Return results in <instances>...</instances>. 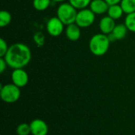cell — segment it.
Wrapping results in <instances>:
<instances>
[{
  "label": "cell",
  "mask_w": 135,
  "mask_h": 135,
  "mask_svg": "<svg viewBox=\"0 0 135 135\" xmlns=\"http://www.w3.org/2000/svg\"><path fill=\"white\" fill-rule=\"evenodd\" d=\"M16 133L17 135H29L31 134L30 125L25 123H22L17 127Z\"/></svg>",
  "instance_id": "obj_19"
},
{
  "label": "cell",
  "mask_w": 135,
  "mask_h": 135,
  "mask_svg": "<svg viewBox=\"0 0 135 135\" xmlns=\"http://www.w3.org/2000/svg\"><path fill=\"white\" fill-rule=\"evenodd\" d=\"M110 43L108 35L104 33L96 34L89 41V50L94 55L102 56L108 52Z\"/></svg>",
  "instance_id": "obj_2"
},
{
  "label": "cell",
  "mask_w": 135,
  "mask_h": 135,
  "mask_svg": "<svg viewBox=\"0 0 135 135\" xmlns=\"http://www.w3.org/2000/svg\"><path fill=\"white\" fill-rule=\"evenodd\" d=\"M66 38L70 41L78 40L81 37L80 27L76 23H73L67 25L66 28Z\"/></svg>",
  "instance_id": "obj_11"
},
{
  "label": "cell",
  "mask_w": 135,
  "mask_h": 135,
  "mask_svg": "<svg viewBox=\"0 0 135 135\" xmlns=\"http://www.w3.org/2000/svg\"><path fill=\"white\" fill-rule=\"evenodd\" d=\"M124 24L126 25L129 31L135 32V12L127 15Z\"/></svg>",
  "instance_id": "obj_17"
},
{
  "label": "cell",
  "mask_w": 135,
  "mask_h": 135,
  "mask_svg": "<svg viewBox=\"0 0 135 135\" xmlns=\"http://www.w3.org/2000/svg\"><path fill=\"white\" fill-rule=\"evenodd\" d=\"M115 20L110 17L109 16L104 17L100 21V29L102 33L105 35H108L112 32L114 28L115 27Z\"/></svg>",
  "instance_id": "obj_9"
},
{
  "label": "cell",
  "mask_w": 135,
  "mask_h": 135,
  "mask_svg": "<svg viewBox=\"0 0 135 135\" xmlns=\"http://www.w3.org/2000/svg\"><path fill=\"white\" fill-rule=\"evenodd\" d=\"M90 9L95 14H103L108 12L109 5L105 0H92L90 3Z\"/></svg>",
  "instance_id": "obj_10"
},
{
  "label": "cell",
  "mask_w": 135,
  "mask_h": 135,
  "mask_svg": "<svg viewBox=\"0 0 135 135\" xmlns=\"http://www.w3.org/2000/svg\"><path fill=\"white\" fill-rule=\"evenodd\" d=\"M121 1H122V0H105V2H106L109 6L119 4V2H121Z\"/></svg>",
  "instance_id": "obj_23"
},
{
  "label": "cell",
  "mask_w": 135,
  "mask_h": 135,
  "mask_svg": "<svg viewBox=\"0 0 135 135\" xmlns=\"http://www.w3.org/2000/svg\"><path fill=\"white\" fill-rule=\"evenodd\" d=\"M108 13L110 17H112L114 20H117V19H119L123 16L124 12H123L122 6L119 4H116V5L109 6Z\"/></svg>",
  "instance_id": "obj_13"
},
{
  "label": "cell",
  "mask_w": 135,
  "mask_h": 135,
  "mask_svg": "<svg viewBox=\"0 0 135 135\" xmlns=\"http://www.w3.org/2000/svg\"><path fill=\"white\" fill-rule=\"evenodd\" d=\"M120 6L127 14L135 12V0H122Z\"/></svg>",
  "instance_id": "obj_14"
},
{
  "label": "cell",
  "mask_w": 135,
  "mask_h": 135,
  "mask_svg": "<svg viewBox=\"0 0 135 135\" xmlns=\"http://www.w3.org/2000/svg\"><path fill=\"white\" fill-rule=\"evenodd\" d=\"M53 2H65L66 0H51Z\"/></svg>",
  "instance_id": "obj_24"
},
{
  "label": "cell",
  "mask_w": 135,
  "mask_h": 135,
  "mask_svg": "<svg viewBox=\"0 0 135 135\" xmlns=\"http://www.w3.org/2000/svg\"><path fill=\"white\" fill-rule=\"evenodd\" d=\"M7 65L14 69H21L27 66L32 58L29 47L22 43H16L9 47L4 57Z\"/></svg>",
  "instance_id": "obj_1"
},
{
  "label": "cell",
  "mask_w": 135,
  "mask_h": 135,
  "mask_svg": "<svg viewBox=\"0 0 135 135\" xmlns=\"http://www.w3.org/2000/svg\"><path fill=\"white\" fill-rule=\"evenodd\" d=\"M34 40L37 46L41 47L44 43V36L41 32H36L34 36Z\"/></svg>",
  "instance_id": "obj_21"
},
{
  "label": "cell",
  "mask_w": 135,
  "mask_h": 135,
  "mask_svg": "<svg viewBox=\"0 0 135 135\" xmlns=\"http://www.w3.org/2000/svg\"><path fill=\"white\" fill-rule=\"evenodd\" d=\"M12 20V16L7 10H2L0 12V26L2 28L7 26Z\"/></svg>",
  "instance_id": "obj_15"
},
{
  "label": "cell",
  "mask_w": 135,
  "mask_h": 135,
  "mask_svg": "<svg viewBox=\"0 0 135 135\" xmlns=\"http://www.w3.org/2000/svg\"><path fill=\"white\" fill-rule=\"evenodd\" d=\"M11 79L12 82L15 85H17L19 88H22L28 84V75L27 72L25 70H23V68L14 69L11 74Z\"/></svg>",
  "instance_id": "obj_7"
},
{
  "label": "cell",
  "mask_w": 135,
  "mask_h": 135,
  "mask_svg": "<svg viewBox=\"0 0 135 135\" xmlns=\"http://www.w3.org/2000/svg\"><path fill=\"white\" fill-rule=\"evenodd\" d=\"M9 47L7 46L6 41L3 38L0 39V57H4L8 51Z\"/></svg>",
  "instance_id": "obj_20"
},
{
  "label": "cell",
  "mask_w": 135,
  "mask_h": 135,
  "mask_svg": "<svg viewBox=\"0 0 135 135\" xmlns=\"http://www.w3.org/2000/svg\"><path fill=\"white\" fill-rule=\"evenodd\" d=\"M51 0H33V6L38 11L46 10L50 4Z\"/></svg>",
  "instance_id": "obj_16"
},
{
  "label": "cell",
  "mask_w": 135,
  "mask_h": 135,
  "mask_svg": "<svg viewBox=\"0 0 135 135\" xmlns=\"http://www.w3.org/2000/svg\"><path fill=\"white\" fill-rule=\"evenodd\" d=\"M6 66H8V65H7V63H6L5 59L2 58V57H1V58H0V73H1V74H2V73L6 70Z\"/></svg>",
  "instance_id": "obj_22"
},
{
  "label": "cell",
  "mask_w": 135,
  "mask_h": 135,
  "mask_svg": "<svg viewBox=\"0 0 135 135\" xmlns=\"http://www.w3.org/2000/svg\"><path fill=\"white\" fill-rule=\"evenodd\" d=\"M95 21V13L89 9H83L78 12L75 23L80 28H88Z\"/></svg>",
  "instance_id": "obj_5"
},
{
  "label": "cell",
  "mask_w": 135,
  "mask_h": 135,
  "mask_svg": "<svg viewBox=\"0 0 135 135\" xmlns=\"http://www.w3.org/2000/svg\"><path fill=\"white\" fill-rule=\"evenodd\" d=\"M127 31H128V28H127L125 24H119L115 25L112 32L111 33L113 35L115 40H120L125 38V36H127Z\"/></svg>",
  "instance_id": "obj_12"
},
{
  "label": "cell",
  "mask_w": 135,
  "mask_h": 135,
  "mask_svg": "<svg viewBox=\"0 0 135 135\" xmlns=\"http://www.w3.org/2000/svg\"><path fill=\"white\" fill-rule=\"evenodd\" d=\"M31 134L32 135H47L48 126L45 121L40 119H33L30 123Z\"/></svg>",
  "instance_id": "obj_8"
},
{
  "label": "cell",
  "mask_w": 135,
  "mask_h": 135,
  "mask_svg": "<svg viewBox=\"0 0 135 135\" xmlns=\"http://www.w3.org/2000/svg\"><path fill=\"white\" fill-rule=\"evenodd\" d=\"M70 3L77 9H85L89 5H90L92 0H69Z\"/></svg>",
  "instance_id": "obj_18"
},
{
  "label": "cell",
  "mask_w": 135,
  "mask_h": 135,
  "mask_svg": "<svg viewBox=\"0 0 135 135\" xmlns=\"http://www.w3.org/2000/svg\"><path fill=\"white\" fill-rule=\"evenodd\" d=\"M77 14V9L74 8L70 2H63L57 9V17L65 25L75 23Z\"/></svg>",
  "instance_id": "obj_3"
},
{
  "label": "cell",
  "mask_w": 135,
  "mask_h": 135,
  "mask_svg": "<svg viewBox=\"0 0 135 135\" xmlns=\"http://www.w3.org/2000/svg\"><path fill=\"white\" fill-rule=\"evenodd\" d=\"M21 88L15 85L13 83L6 84L1 86L0 97L2 101L8 104L15 103L20 99L21 97Z\"/></svg>",
  "instance_id": "obj_4"
},
{
  "label": "cell",
  "mask_w": 135,
  "mask_h": 135,
  "mask_svg": "<svg viewBox=\"0 0 135 135\" xmlns=\"http://www.w3.org/2000/svg\"><path fill=\"white\" fill-rule=\"evenodd\" d=\"M64 24L58 17L50 18L47 23V32L51 36H60L64 29Z\"/></svg>",
  "instance_id": "obj_6"
}]
</instances>
